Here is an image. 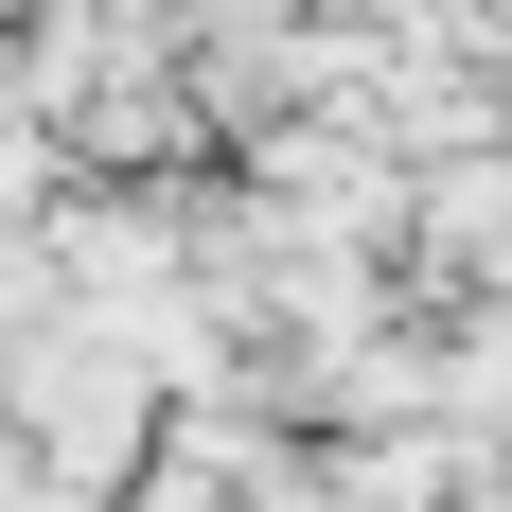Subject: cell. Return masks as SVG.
<instances>
[{
  "label": "cell",
  "instance_id": "6da1fadb",
  "mask_svg": "<svg viewBox=\"0 0 512 512\" xmlns=\"http://www.w3.org/2000/svg\"><path fill=\"white\" fill-rule=\"evenodd\" d=\"M0 18H18V0H0Z\"/></svg>",
  "mask_w": 512,
  "mask_h": 512
}]
</instances>
